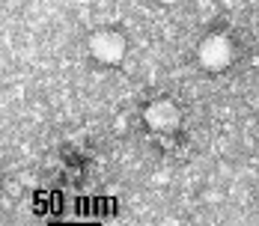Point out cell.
I'll return each mask as SVG.
<instances>
[{
	"mask_svg": "<svg viewBox=\"0 0 259 226\" xmlns=\"http://www.w3.org/2000/svg\"><path fill=\"white\" fill-rule=\"evenodd\" d=\"M230 60H233V45L224 36H208L200 45V63L206 69H224Z\"/></svg>",
	"mask_w": 259,
	"mask_h": 226,
	"instance_id": "1",
	"label": "cell"
},
{
	"mask_svg": "<svg viewBox=\"0 0 259 226\" xmlns=\"http://www.w3.org/2000/svg\"><path fill=\"white\" fill-rule=\"evenodd\" d=\"M90 48L96 54V60H102V63H119V57H122V51H125V42H122V36L102 30V33L93 36Z\"/></svg>",
	"mask_w": 259,
	"mask_h": 226,
	"instance_id": "2",
	"label": "cell"
},
{
	"mask_svg": "<svg viewBox=\"0 0 259 226\" xmlns=\"http://www.w3.org/2000/svg\"><path fill=\"white\" fill-rule=\"evenodd\" d=\"M146 122L158 131H173L179 125V110L170 104V101H155L149 110H146Z\"/></svg>",
	"mask_w": 259,
	"mask_h": 226,
	"instance_id": "3",
	"label": "cell"
},
{
	"mask_svg": "<svg viewBox=\"0 0 259 226\" xmlns=\"http://www.w3.org/2000/svg\"><path fill=\"white\" fill-rule=\"evenodd\" d=\"M161 3H176V0H161Z\"/></svg>",
	"mask_w": 259,
	"mask_h": 226,
	"instance_id": "4",
	"label": "cell"
}]
</instances>
